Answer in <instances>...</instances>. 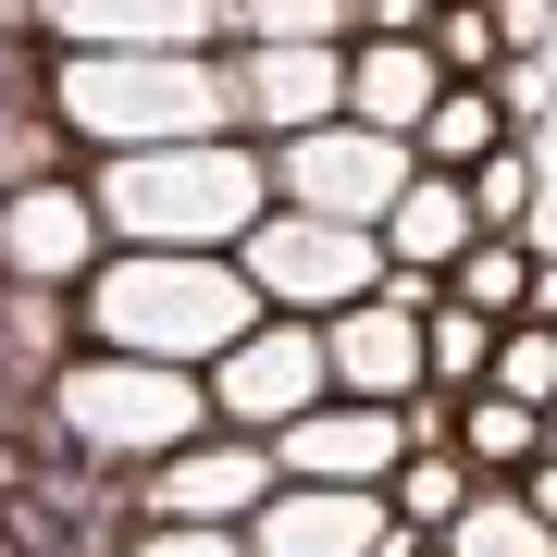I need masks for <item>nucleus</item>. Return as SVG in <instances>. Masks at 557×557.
Returning a JSON list of instances; mask_svg holds the SVG:
<instances>
[{
  "label": "nucleus",
  "mask_w": 557,
  "mask_h": 557,
  "mask_svg": "<svg viewBox=\"0 0 557 557\" xmlns=\"http://www.w3.org/2000/svg\"><path fill=\"white\" fill-rule=\"evenodd\" d=\"M236 100H248L260 124H310V112L347 100V62H335V38H273V50L236 62Z\"/></svg>",
  "instance_id": "f257e3e1"
},
{
  "label": "nucleus",
  "mask_w": 557,
  "mask_h": 557,
  "mask_svg": "<svg viewBox=\"0 0 557 557\" xmlns=\"http://www.w3.org/2000/svg\"><path fill=\"white\" fill-rule=\"evenodd\" d=\"M298 199H310L322 223L397 211V149H384V137H298Z\"/></svg>",
  "instance_id": "f03ea898"
},
{
  "label": "nucleus",
  "mask_w": 557,
  "mask_h": 557,
  "mask_svg": "<svg viewBox=\"0 0 557 557\" xmlns=\"http://www.w3.org/2000/svg\"><path fill=\"white\" fill-rule=\"evenodd\" d=\"M335 372L347 384H372V397H397V384L421 372V285H397L384 310H359L347 335H335Z\"/></svg>",
  "instance_id": "7ed1b4c3"
},
{
  "label": "nucleus",
  "mask_w": 557,
  "mask_h": 557,
  "mask_svg": "<svg viewBox=\"0 0 557 557\" xmlns=\"http://www.w3.org/2000/svg\"><path fill=\"white\" fill-rule=\"evenodd\" d=\"M347 100L397 137V124H434V100H446V75H434V50L421 38H384L372 62H347Z\"/></svg>",
  "instance_id": "20e7f679"
},
{
  "label": "nucleus",
  "mask_w": 557,
  "mask_h": 557,
  "mask_svg": "<svg viewBox=\"0 0 557 557\" xmlns=\"http://www.w3.org/2000/svg\"><path fill=\"white\" fill-rule=\"evenodd\" d=\"M322 372H335V347H322V335H273V347L236 359V397H223V409H236V421H285Z\"/></svg>",
  "instance_id": "39448f33"
},
{
  "label": "nucleus",
  "mask_w": 557,
  "mask_h": 557,
  "mask_svg": "<svg viewBox=\"0 0 557 557\" xmlns=\"http://www.w3.org/2000/svg\"><path fill=\"white\" fill-rule=\"evenodd\" d=\"M248 199L260 186L236 161H174V174H149V199H112V211H137V223H236Z\"/></svg>",
  "instance_id": "423d86ee"
},
{
  "label": "nucleus",
  "mask_w": 557,
  "mask_h": 557,
  "mask_svg": "<svg viewBox=\"0 0 557 557\" xmlns=\"http://www.w3.org/2000/svg\"><path fill=\"white\" fill-rule=\"evenodd\" d=\"M62 397H75L87 421H100V434H174V421H186V397H174V384H161V372H75V384H62Z\"/></svg>",
  "instance_id": "0eeeda50"
},
{
  "label": "nucleus",
  "mask_w": 557,
  "mask_h": 557,
  "mask_svg": "<svg viewBox=\"0 0 557 557\" xmlns=\"http://www.w3.org/2000/svg\"><path fill=\"white\" fill-rule=\"evenodd\" d=\"M260 496V458H236V446H223V458H174V471H161V520H223V508H248Z\"/></svg>",
  "instance_id": "6e6552de"
},
{
  "label": "nucleus",
  "mask_w": 557,
  "mask_h": 557,
  "mask_svg": "<svg viewBox=\"0 0 557 557\" xmlns=\"http://www.w3.org/2000/svg\"><path fill=\"white\" fill-rule=\"evenodd\" d=\"M384 223H397V248H409V260H458V248L483 236L458 186H397V211H384Z\"/></svg>",
  "instance_id": "1a4fd4ad"
},
{
  "label": "nucleus",
  "mask_w": 557,
  "mask_h": 557,
  "mask_svg": "<svg viewBox=\"0 0 557 557\" xmlns=\"http://www.w3.org/2000/svg\"><path fill=\"white\" fill-rule=\"evenodd\" d=\"M359 273H372V260H359V236H335V223H322V236H273V285H322V298H359Z\"/></svg>",
  "instance_id": "9d476101"
},
{
  "label": "nucleus",
  "mask_w": 557,
  "mask_h": 557,
  "mask_svg": "<svg viewBox=\"0 0 557 557\" xmlns=\"http://www.w3.org/2000/svg\"><path fill=\"white\" fill-rule=\"evenodd\" d=\"M496 397L557 409V322H533V335H508V347H496Z\"/></svg>",
  "instance_id": "9b49d317"
},
{
  "label": "nucleus",
  "mask_w": 557,
  "mask_h": 557,
  "mask_svg": "<svg viewBox=\"0 0 557 557\" xmlns=\"http://www.w3.org/2000/svg\"><path fill=\"white\" fill-rule=\"evenodd\" d=\"M285 458H298V471H372V458H384V421H310Z\"/></svg>",
  "instance_id": "f8f14e48"
},
{
  "label": "nucleus",
  "mask_w": 557,
  "mask_h": 557,
  "mask_svg": "<svg viewBox=\"0 0 557 557\" xmlns=\"http://www.w3.org/2000/svg\"><path fill=\"white\" fill-rule=\"evenodd\" d=\"M13 260H75V199H62V186H25V211H13Z\"/></svg>",
  "instance_id": "ddd939ff"
},
{
  "label": "nucleus",
  "mask_w": 557,
  "mask_h": 557,
  "mask_svg": "<svg viewBox=\"0 0 557 557\" xmlns=\"http://www.w3.org/2000/svg\"><path fill=\"white\" fill-rule=\"evenodd\" d=\"M458 298H471V310H520V248H508V236H471V260H458Z\"/></svg>",
  "instance_id": "4468645a"
},
{
  "label": "nucleus",
  "mask_w": 557,
  "mask_h": 557,
  "mask_svg": "<svg viewBox=\"0 0 557 557\" xmlns=\"http://www.w3.org/2000/svg\"><path fill=\"white\" fill-rule=\"evenodd\" d=\"M397 508H409V520H471V483H458V458H409V471H397Z\"/></svg>",
  "instance_id": "2eb2a0df"
},
{
  "label": "nucleus",
  "mask_w": 557,
  "mask_h": 557,
  "mask_svg": "<svg viewBox=\"0 0 557 557\" xmlns=\"http://www.w3.org/2000/svg\"><path fill=\"white\" fill-rule=\"evenodd\" d=\"M533 446H545V409H520V397L471 409V458H533Z\"/></svg>",
  "instance_id": "dca6fc26"
},
{
  "label": "nucleus",
  "mask_w": 557,
  "mask_h": 557,
  "mask_svg": "<svg viewBox=\"0 0 557 557\" xmlns=\"http://www.w3.org/2000/svg\"><path fill=\"white\" fill-rule=\"evenodd\" d=\"M520 211H533V161H483V186H471V223H483V236H508Z\"/></svg>",
  "instance_id": "f3484780"
},
{
  "label": "nucleus",
  "mask_w": 557,
  "mask_h": 557,
  "mask_svg": "<svg viewBox=\"0 0 557 557\" xmlns=\"http://www.w3.org/2000/svg\"><path fill=\"white\" fill-rule=\"evenodd\" d=\"M458 557H545V533L520 508H471V533H458Z\"/></svg>",
  "instance_id": "a211bd4d"
},
{
  "label": "nucleus",
  "mask_w": 557,
  "mask_h": 557,
  "mask_svg": "<svg viewBox=\"0 0 557 557\" xmlns=\"http://www.w3.org/2000/svg\"><path fill=\"white\" fill-rule=\"evenodd\" d=\"M421 137H434L446 161H471L483 137H496V112H483V100H434V124H421Z\"/></svg>",
  "instance_id": "6ab92c4d"
},
{
  "label": "nucleus",
  "mask_w": 557,
  "mask_h": 557,
  "mask_svg": "<svg viewBox=\"0 0 557 557\" xmlns=\"http://www.w3.org/2000/svg\"><path fill=\"white\" fill-rule=\"evenodd\" d=\"M248 25H273V38H335V0H248Z\"/></svg>",
  "instance_id": "aec40b11"
},
{
  "label": "nucleus",
  "mask_w": 557,
  "mask_h": 557,
  "mask_svg": "<svg viewBox=\"0 0 557 557\" xmlns=\"http://www.w3.org/2000/svg\"><path fill=\"white\" fill-rule=\"evenodd\" d=\"M471 359H483V322H434V335H421V372H471Z\"/></svg>",
  "instance_id": "412c9836"
},
{
  "label": "nucleus",
  "mask_w": 557,
  "mask_h": 557,
  "mask_svg": "<svg viewBox=\"0 0 557 557\" xmlns=\"http://www.w3.org/2000/svg\"><path fill=\"white\" fill-rule=\"evenodd\" d=\"M434 38H446V62H496V38H508V25H496V13H446Z\"/></svg>",
  "instance_id": "4be33fe9"
},
{
  "label": "nucleus",
  "mask_w": 557,
  "mask_h": 557,
  "mask_svg": "<svg viewBox=\"0 0 557 557\" xmlns=\"http://www.w3.org/2000/svg\"><path fill=\"white\" fill-rule=\"evenodd\" d=\"M298 557H359V520H335V508L298 520Z\"/></svg>",
  "instance_id": "5701e85b"
},
{
  "label": "nucleus",
  "mask_w": 557,
  "mask_h": 557,
  "mask_svg": "<svg viewBox=\"0 0 557 557\" xmlns=\"http://www.w3.org/2000/svg\"><path fill=\"white\" fill-rule=\"evenodd\" d=\"M359 13H372V25H384V38H409V25H421V13H434V0H359Z\"/></svg>",
  "instance_id": "b1692460"
},
{
  "label": "nucleus",
  "mask_w": 557,
  "mask_h": 557,
  "mask_svg": "<svg viewBox=\"0 0 557 557\" xmlns=\"http://www.w3.org/2000/svg\"><path fill=\"white\" fill-rule=\"evenodd\" d=\"M149 557H223V545H149Z\"/></svg>",
  "instance_id": "393cba45"
}]
</instances>
